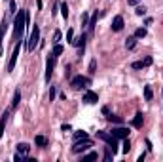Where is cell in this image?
<instances>
[{
    "label": "cell",
    "instance_id": "14",
    "mask_svg": "<svg viewBox=\"0 0 163 162\" xmlns=\"http://www.w3.org/2000/svg\"><path fill=\"white\" fill-rule=\"evenodd\" d=\"M106 120L108 122H114V124H123V118L122 116H116V114H110V113L106 114Z\"/></svg>",
    "mask_w": 163,
    "mask_h": 162
},
{
    "label": "cell",
    "instance_id": "19",
    "mask_svg": "<svg viewBox=\"0 0 163 162\" xmlns=\"http://www.w3.org/2000/svg\"><path fill=\"white\" fill-rule=\"evenodd\" d=\"M19 101H21V92H19V90H15V95H14V101H12V109H15V107L19 105Z\"/></svg>",
    "mask_w": 163,
    "mask_h": 162
},
{
    "label": "cell",
    "instance_id": "23",
    "mask_svg": "<svg viewBox=\"0 0 163 162\" xmlns=\"http://www.w3.org/2000/svg\"><path fill=\"white\" fill-rule=\"evenodd\" d=\"M135 36H137V38H144V36H146V29H142V27L137 29V31H135Z\"/></svg>",
    "mask_w": 163,
    "mask_h": 162
},
{
    "label": "cell",
    "instance_id": "9",
    "mask_svg": "<svg viewBox=\"0 0 163 162\" xmlns=\"http://www.w3.org/2000/svg\"><path fill=\"white\" fill-rule=\"evenodd\" d=\"M83 101L89 103V105H91V103H97V101H99V95H97L95 92H85V93H83Z\"/></svg>",
    "mask_w": 163,
    "mask_h": 162
},
{
    "label": "cell",
    "instance_id": "22",
    "mask_svg": "<svg viewBox=\"0 0 163 162\" xmlns=\"http://www.w3.org/2000/svg\"><path fill=\"white\" fill-rule=\"evenodd\" d=\"M61 14H63L64 19L68 17V6H67V2H63V4H61Z\"/></svg>",
    "mask_w": 163,
    "mask_h": 162
},
{
    "label": "cell",
    "instance_id": "36",
    "mask_svg": "<svg viewBox=\"0 0 163 162\" xmlns=\"http://www.w3.org/2000/svg\"><path fill=\"white\" fill-rule=\"evenodd\" d=\"M53 97H55V88L49 90V99H51V101H53Z\"/></svg>",
    "mask_w": 163,
    "mask_h": 162
},
{
    "label": "cell",
    "instance_id": "17",
    "mask_svg": "<svg viewBox=\"0 0 163 162\" xmlns=\"http://www.w3.org/2000/svg\"><path fill=\"white\" fill-rule=\"evenodd\" d=\"M34 143H36L38 147H46V145H48V139H46L44 135H36V137H34Z\"/></svg>",
    "mask_w": 163,
    "mask_h": 162
},
{
    "label": "cell",
    "instance_id": "12",
    "mask_svg": "<svg viewBox=\"0 0 163 162\" xmlns=\"http://www.w3.org/2000/svg\"><path fill=\"white\" fill-rule=\"evenodd\" d=\"M142 122H144V116H142V113H137V114H135V118H133V122H131V124H133L135 128H140V126H142Z\"/></svg>",
    "mask_w": 163,
    "mask_h": 162
},
{
    "label": "cell",
    "instance_id": "11",
    "mask_svg": "<svg viewBox=\"0 0 163 162\" xmlns=\"http://www.w3.org/2000/svg\"><path fill=\"white\" fill-rule=\"evenodd\" d=\"M6 29H8V19L4 17V21H2V27H0V50L4 48V32H6Z\"/></svg>",
    "mask_w": 163,
    "mask_h": 162
},
{
    "label": "cell",
    "instance_id": "8",
    "mask_svg": "<svg viewBox=\"0 0 163 162\" xmlns=\"http://www.w3.org/2000/svg\"><path fill=\"white\" fill-rule=\"evenodd\" d=\"M122 29H123V17H122V15H116L114 21H112V31L119 32Z\"/></svg>",
    "mask_w": 163,
    "mask_h": 162
},
{
    "label": "cell",
    "instance_id": "1",
    "mask_svg": "<svg viewBox=\"0 0 163 162\" xmlns=\"http://www.w3.org/2000/svg\"><path fill=\"white\" fill-rule=\"evenodd\" d=\"M27 17H29V14L25 12V10H21L19 14H15V23H14V38H15V40H19L21 36H23Z\"/></svg>",
    "mask_w": 163,
    "mask_h": 162
},
{
    "label": "cell",
    "instance_id": "27",
    "mask_svg": "<svg viewBox=\"0 0 163 162\" xmlns=\"http://www.w3.org/2000/svg\"><path fill=\"white\" fill-rule=\"evenodd\" d=\"M135 14H137V15H144V14H146V8H144V6H137Z\"/></svg>",
    "mask_w": 163,
    "mask_h": 162
},
{
    "label": "cell",
    "instance_id": "13",
    "mask_svg": "<svg viewBox=\"0 0 163 162\" xmlns=\"http://www.w3.org/2000/svg\"><path fill=\"white\" fill-rule=\"evenodd\" d=\"M89 135L85 134V132H76L74 134V143H78V141H87Z\"/></svg>",
    "mask_w": 163,
    "mask_h": 162
},
{
    "label": "cell",
    "instance_id": "28",
    "mask_svg": "<svg viewBox=\"0 0 163 162\" xmlns=\"http://www.w3.org/2000/svg\"><path fill=\"white\" fill-rule=\"evenodd\" d=\"M59 40H61V31H55V35H53V44H59Z\"/></svg>",
    "mask_w": 163,
    "mask_h": 162
},
{
    "label": "cell",
    "instance_id": "32",
    "mask_svg": "<svg viewBox=\"0 0 163 162\" xmlns=\"http://www.w3.org/2000/svg\"><path fill=\"white\" fill-rule=\"evenodd\" d=\"M72 38H74V31H72V29H68V32H67V40L70 42V44H72Z\"/></svg>",
    "mask_w": 163,
    "mask_h": 162
},
{
    "label": "cell",
    "instance_id": "25",
    "mask_svg": "<svg viewBox=\"0 0 163 162\" xmlns=\"http://www.w3.org/2000/svg\"><path fill=\"white\" fill-rule=\"evenodd\" d=\"M101 14H93V19H91V23H89V32H93V29H95V23H97V17H99Z\"/></svg>",
    "mask_w": 163,
    "mask_h": 162
},
{
    "label": "cell",
    "instance_id": "31",
    "mask_svg": "<svg viewBox=\"0 0 163 162\" xmlns=\"http://www.w3.org/2000/svg\"><path fill=\"white\" fill-rule=\"evenodd\" d=\"M152 61H154V59H152V57L148 56V57H144V59H142V65H144V67H150V65H152Z\"/></svg>",
    "mask_w": 163,
    "mask_h": 162
},
{
    "label": "cell",
    "instance_id": "29",
    "mask_svg": "<svg viewBox=\"0 0 163 162\" xmlns=\"http://www.w3.org/2000/svg\"><path fill=\"white\" fill-rule=\"evenodd\" d=\"M82 160H97V153H89V155H85V156H82Z\"/></svg>",
    "mask_w": 163,
    "mask_h": 162
},
{
    "label": "cell",
    "instance_id": "30",
    "mask_svg": "<svg viewBox=\"0 0 163 162\" xmlns=\"http://www.w3.org/2000/svg\"><path fill=\"white\" fill-rule=\"evenodd\" d=\"M10 14H17V6L14 0H10Z\"/></svg>",
    "mask_w": 163,
    "mask_h": 162
},
{
    "label": "cell",
    "instance_id": "10",
    "mask_svg": "<svg viewBox=\"0 0 163 162\" xmlns=\"http://www.w3.org/2000/svg\"><path fill=\"white\" fill-rule=\"evenodd\" d=\"M53 63H55V61H53V56H51V57H48V61H46V65H48V67H46V80H51V73H53Z\"/></svg>",
    "mask_w": 163,
    "mask_h": 162
},
{
    "label": "cell",
    "instance_id": "16",
    "mask_svg": "<svg viewBox=\"0 0 163 162\" xmlns=\"http://www.w3.org/2000/svg\"><path fill=\"white\" fill-rule=\"evenodd\" d=\"M137 46V36H129L127 40H125V48L127 50H133Z\"/></svg>",
    "mask_w": 163,
    "mask_h": 162
},
{
    "label": "cell",
    "instance_id": "6",
    "mask_svg": "<svg viewBox=\"0 0 163 162\" xmlns=\"http://www.w3.org/2000/svg\"><path fill=\"white\" fill-rule=\"evenodd\" d=\"M17 56H19V44L15 46L14 53H12V57H10V63H8V73H12L15 69V63H17Z\"/></svg>",
    "mask_w": 163,
    "mask_h": 162
},
{
    "label": "cell",
    "instance_id": "37",
    "mask_svg": "<svg viewBox=\"0 0 163 162\" xmlns=\"http://www.w3.org/2000/svg\"><path fill=\"white\" fill-rule=\"evenodd\" d=\"M82 23H83V25H87V14H83V15H82Z\"/></svg>",
    "mask_w": 163,
    "mask_h": 162
},
{
    "label": "cell",
    "instance_id": "5",
    "mask_svg": "<svg viewBox=\"0 0 163 162\" xmlns=\"http://www.w3.org/2000/svg\"><path fill=\"white\" fill-rule=\"evenodd\" d=\"M91 147V141L87 139V141H78V143H74V147H72V153H83V151H87Z\"/></svg>",
    "mask_w": 163,
    "mask_h": 162
},
{
    "label": "cell",
    "instance_id": "35",
    "mask_svg": "<svg viewBox=\"0 0 163 162\" xmlns=\"http://www.w3.org/2000/svg\"><path fill=\"white\" fill-rule=\"evenodd\" d=\"M14 160H15V162H23V155H19V153H17V155L14 156Z\"/></svg>",
    "mask_w": 163,
    "mask_h": 162
},
{
    "label": "cell",
    "instance_id": "2",
    "mask_svg": "<svg viewBox=\"0 0 163 162\" xmlns=\"http://www.w3.org/2000/svg\"><path fill=\"white\" fill-rule=\"evenodd\" d=\"M97 137L103 139V141H106L108 143V149H110L114 155L118 153V137H114L112 134H106V132H97Z\"/></svg>",
    "mask_w": 163,
    "mask_h": 162
},
{
    "label": "cell",
    "instance_id": "15",
    "mask_svg": "<svg viewBox=\"0 0 163 162\" xmlns=\"http://www.w3.org/2000/svg\"><path fill=\"white\" fill-rule=\"evenodd\" d=\"M29 151H30V147H29L27 143H19V145H17V153H19V155L25 156V155H29Z\"/></svg>",
    "mask_w": 163,
    "mask_h": 162
},
{
    "label": "cell",
    "instance_id": "26",
    "mask_svg": "<svg viewBox=\"0 0 163 162\" xmlns=\"http://www.w3.org/2000/svg\"><path fill=\"white\" fill-rule=\"evenodd\" d=\"M129 151H131V143H129V139L125 137V139H123V153L127 155V153H129Z\"/></svg>",
    "mask_w": 163,
    "mask_h": 162
},
{
    "label": "cell",
    "instance_id": "20",
    "mask_svg": "<svg viewBox=\"0 0 163 162\" xmlns=\"http://www.w3.org/2000/svg\"><path fill=\"white\" fill-rule=\"evenodd\" d=\"M72 44H74V46H80V48L83 50V44H85V36L82 35L80 38H76V40H72Z\"/></svg>",
    "mask_w": 163,
    "mask_h": 162
},
{
    "label": "cell",
    "instance_id": "24",
    "mask_svg": "<svg viewBox=\"0 0 163 162\" xmlns=\"http://www.w3.org/2000/svg\"><path fill=\"white\" fill-rule=\"evenodd\" d=\"M152 95H154V93H152V88H150V86H146V88H144V97H146V101H152Z\"/></svg>",
    "mask_w": 163,
    "mask_h": 162
},
{
    "label": "cell",
    "instance_id": "7",
    "mask_svg": "<svg viewBox=\"0 0 163 162\" xmlns=\"http://www.w3.org/2000/svg\"><path fill=\"white\" fill-rule=\"evenodd\" d=\"M112 135L118 137V139H125V137L129 135V130H127V128H122V126H119V128H114V130H112Z\"/></svg>",
    "mask_w": 163,
    "mask_h": 162
},
{
    "label": "cell",
    "instance_id": "34",
    "mask_svg": "<svg viewBox=\"0 0 163 162\" xmlns=\"http://www.w3.org/2000/svg\"><path fill=\"white\" fill-rule=\"evenodd\" d=\"M95 67H97V63H95V59H93V61L89 63V73H91V74L95 73Z\"/></svg>",
    "mask_w": 163,
    "mask_h": 162
},
{
    "label": "cell",
    "instance_id": "38",
    "mask_svg": "<svg viewBox=\"0 0 163 162\" xmlns=\"http://www.w3.org/2000/svg\"><path fill=\"white\" fill-rule=\"evenodd\" d=\"M127 4H129V6H137L138 0H127Z\"/></svg>",
    "mask_w": 163,
    "mask_h": 162
},
{
    "label": "cell",
    "instance_id": "33",
    "mask_svg": "<svg viewBox=\"0 0 163 162\" xmlns=\"http://www.w3.org/2000/svg\"><path fill=\"white\" fill-rule=\"evenodd\" d=\"M131 67H133V69H142L144 65H142V61H135V63L131 65Z\"/></svg>",
    "mask_w": 163,
    "mask_h": 162
},
{
    "label": "cell",
    "instance_id": "3",
    "mask_svg": "<svg viewBox=\"0 0 163 162\" xmlns=\"http://www.w3.org/2000/svg\"><path fill=\"white\" fill-rule=\"evenodd\" d=\"M89 84H91V78H89V77H82V74H80V77H74L72 82H70V86H72L74 90L85 88V86H89Z\"/></svg>",
    "mask_w": 163,
    "mask_h": 162
},
{
    "label": "cell",
    "instance_id": "21",
    "mask_svg": "<svg viewBox=\"0 0 163 162\" xmlns=\"http://www.w3.org/2000/svg\"><path fill=\"white\" fill-rule=\"evenodd\" d=\"M61 53H63V46H61V44H55V46H53L51 56H53V57H57V56H61Z\"/></svg>",
    "mask_w": 163,
    "mask_h": 162
},
{
    "label": "cell",
    "instance_id": "18",
    "mask_svg": "<svg viewBox=\"0 0 163 162\" xmlns=\"http://www.w3.org/2000/svg\"><path fill=\"white\" fill-rule=\"evenodd\" d=\"M6 120H8V113L2 114V118H0V137L4 135V128H6Z\"/></svg>",
    "mask_w": 163,
    "mask_h": 162
},
{
    "label": "cell",
    "instance_id": "4",
    "mask_svg": "<svg viewBox=\"0 0 163 162\" xmlns=\"http://www.w3.org/2000/svg\"><path fill=\"white\" fill-rule=\"evenodd\" d=\"M38 40H40V29L38 27H34L32 29V35H30V38H29V44H27V50L29 52H32L36 48V44H38Z\"/></svg>",
    "mask_w": 163,
    "mask_h": 162
}]
</instances>
